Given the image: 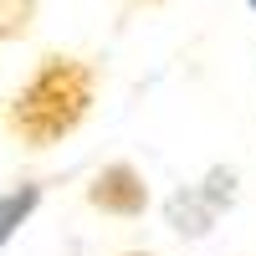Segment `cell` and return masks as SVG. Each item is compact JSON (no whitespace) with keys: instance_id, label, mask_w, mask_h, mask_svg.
<instances>
[{"instance_id":"obj_6","label":"cell","mask_w":256,"mask_h":256,"mask_svg":"<svg viewBox=\"0 0 256 256\" xmlns=\"http://www.w3.org/2000/svg\"><path fill=\"white\" fill-rule=\"evenodd\" d=\"M118 256H159V251H118Z\"/></svg>"},{"instance_id":"obj_3","label":"cell","mask_w":256,"mask_h":256,"mask_svg":"<svg viewBox=\"0 0 256 256\" xmlns=\"http://www.w3.org/2000/svg\"><path fill=\"white\" fill-rule=\"evenodd\" d=\"M148 180L138 174L128 159H113V164H102L92 184H88V205L102 210V216H118V220H138L144 210H148Z\"/></svg>"},{"instance_id":"obj_5","label":"cell","mask_w":256,"mask_h":256,"mask_svg":"<svg viewBox=\"0 0 256 256\" xmlns=\"http://www.w3.org/2000/svg\"><path fill=\"white\" fill-rule=\"evenodd\" d=\"M36 10H41V0H0V46L26 36L36 26Z\"/></svg>"},{"instance_id":"obj_4","label":"cell","mask_w":256,"mask_h":256,"mask_svg":"<svg viewBox=\"0 0 256 256\" xmlns=\"http://www.w3.org/2000/svg\"><path fill=\"white\" fill-rule=\"evenodd\" d=\"M36 210H41V184L20 180V184H10V190H0V251L20 236V226H26Z\"/></svg>"},{"instance_id":"obj_7","label":"cell","mask_w":256,"mask_h":256,"mask_svg":"<svg viewBox=\"0 0 256 256\" xmlns=\"http://www.w3.org/2000/svg\"><path fill=\"white\" fill-rule=\"evenodd\" d=\"M246 6H251V10H256V0H246Z\"/></svg>"},{"instance_id":"obj_2","label":"cell","mask_w":256,"mask_h":256,"mask_svg":"<svg viewBox=\"0 0 256 256\" xmlns=\"http://www.w3.org/2000/svg\"><path fill=\"white\" fill-rule=\"evenodd\" d=\"M236 205V169H205L200 184H184L174 190V195L164 200V216H169V230L174 236H190V241H205L210 230H216V220L226 216V210Z\"/></svg>"},{"instance_id":"obj_1","label":"cell","mask_w":256,"mask_h":256,"mask_svg":"<svg viewBox=\"0 0 256 256\" xmlns=\"http://www.w3.org/2000/svg\"><path fill=\"white\" fill-rule=\"evenodd\" d=\"M92 102H98V72L82 56L56 52V56H41L36 72L16 88L6 108V128L26 148H52L88 123Z\"/></svg>"}]
</instances>
